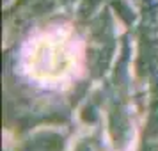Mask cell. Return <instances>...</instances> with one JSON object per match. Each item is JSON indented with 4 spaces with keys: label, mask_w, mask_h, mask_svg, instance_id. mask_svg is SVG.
Returning <instances> with one entry per match:
<instances>
[{
    "label": "cell",
    "mask_w": 158,
    "mask_h": 151,
    "mask_svg": "<svg viewBox=\"0 0 158 151\" xmlns=\"http://www.w3.org/2000/svg\"><path fill=\"white\" fill-rule=\"evenodd\" d=\"M85 46L69 25H48L32 32L18 52V69L29 84L62 91L82 77Z\"/></svg>",
    "instance_id": "cell-1"
}]
</instances>
